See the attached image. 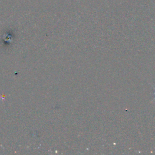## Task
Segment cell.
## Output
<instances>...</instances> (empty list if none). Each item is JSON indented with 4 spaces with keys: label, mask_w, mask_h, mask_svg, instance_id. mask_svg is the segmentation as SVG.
Masks as SVG:
<instances>
[{
    "label": "cell",
    "mask_w": 155,
    "mask_h": 155,
    "mask_svg": "<svg viewBox=\"0 0 155 155\" xmlns=\"http://www.w3.org/2000/svg\"><path fill=\"white\" fill-rule=\"evenodd\" d=\"M154 100H155V90H154Z\"/></svg>",
    "instance_id": "6da1fadb"
}]
</instances>
